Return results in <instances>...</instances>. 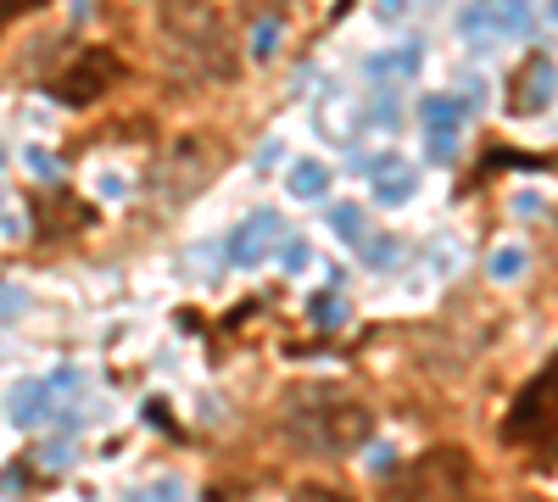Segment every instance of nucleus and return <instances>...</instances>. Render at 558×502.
I'll list each match as a JSON object with an SVG mask.
<instances>
[{
	"label": "nucleus",
	"instance_id": "obj_1",
	"mask_svg": "<svg viewBox=\"0 0 558 502\" xmlns=\"http://www.w3.org/2000/svg\"><path fill=\"white\" fill-rule=\"evenodd\" d=\"M286 425L296 430V441H307L313 452H352L368 436V407L347 402L336 391H296Z\"/></svg>",
	"mask_w": 558,
	"mask_h": 502
},
{
	"label": "nucleus",
	"instance_id": "obj_2",
	"mask_svg": "<svg viewBox=\"0 0 558 502\" xmlns=\"http://www.w3.org/2000/svg\"><path fill=\"white\" fill-rule=\"evenodd\" d=\"M502 441L531 452V458H553L558 452V357L514 396V414L502 425Z\"/></svg>",
	"mask_w": 558,
	"mask_h": 502
},
{
	"label": "nucleus",
	"instance_id": "obj_3",
	"mask_svg": "<svg viewBox=\"0 0 558 502\" xmlns=\"http://www.w3.org/2000/svg\"><path fill=\"white\" fill-rule=\"evenodd\" d=\"M157 23H162V34L173 39V51H184L202 73H213V78L235 73V39H229L223 17L196 12V7H168Z\"/></svg>",
	"mask_w": 558,
	"mask_h": 502
},
{
	"label": "nucleus",
	"instance_id": "obj_4",
	"mask_svg": "<svg viewBox=\"0 0 558 502\" xmlns=\"http://www.w3.org/2000/svg\"><path fill=\"white\" fill-rule=\"evenodd\" d=\"M463 491H470V458L458 446H436L386 486V502H458Z\"/></svg>",
	"mask_w": 558,
	"mask_h": 502
},
{
	"label": "nucleus",
	"instance_id": "obj_5",
	"mask_svg": "<svg viewBox=\"0 0 558 502\" xmlns=\"http://www.w3.org/2000/svg\"><path fill=\"white\" fill-rule=\"evenodd\" d=\"M112 78H118V57L107 51V45H84V51L68 57V68H62V78H57V101L89 107L96 96H107Z\"/></svg>",
	"mask_w": 558,
	"mask_h": 502
},
{
	"label": "nucleus",
	"instance_id": "obj_6",
	"mask_svg": "<svg viewBox=\"0 0 558 502\" xmlns=\"http://www.w3.org/2000/svg\"><path fill=\"white\" fill-rule=\"evenodd\" d=\"M213 173H218V151L202 146V134H184L162 162V185H168L173 201H184L191 191H202V179H213Z\"/></svg>",
	"mask_w": 558,
	"mask_h": 502
},
{
	"label": "nucleus",
	"instance_id": "obj_7",
	"mask_svg": "<svg viewBox=\"0 0 558 502\" xmlns=\"http://www.w3.org/2000/svg\"><path fill=\"white\" fill-rule=\"evenodd\" d=\"M553 89H558V68L547 57H531L525 62V89H520V112H536Z\"/></svg>",
	"mask_w": 558,
	"mask_h": 502
},
{
	"label": "nucleus",
	"instance_id": "obj_8",
	"mask_svg": "<svg viewBox=\"0 0 558 502\" xmlns=\"http://www.w3.org/2000/svg\"><path fill=\"white\" fill-rule=\"evenodd\" d=\"M45 391H51L45 380H28V385L12 391V419H17V425H34V419L45 414Z\"/></svg>",
	"mask_w": 558,
	"mask_h": 502
},
{
	"label": "nucleus",
	"instance_id": "obj_9",
	"mask_svg": "<svg viewBox=\"0 0 558 502\" xmlns=\"http://www.w3.org/2000/svg\"><path fill=\"white\" fill-rule=\"evenodd\" d=\"M268 230H274V212H257V218H252V230H241V235H235V257H241V262H252V257L263 252Z\"/></svg>",
	"mask_w": 558,
	"mask_h": 502
},
{
	"label": "nucleus",
	"instance_id": "obj_10",
	"mask_svg": "<svg viewBox=\"0 0 558 502\" xmlns=\"http://www.w3.org/2000/svg\"><path fill=\"white\" fill-rule=\"evenodd\" d=\"M291 191H296L302 201L318 196V191H324V168H318V162H296V168H291Z\"/></svg>",
	"mask_w": 558,
	"mask_h": 502
},
{
	"label": "nucleus",
	"instance_id": "obj_11",
	"mask_svg": "<svg viewBox=\"0 0 558 502\" xmlns=\"http://www.w3.org/2000/svg\"><path fill=\"white\" fill-rule=\"evenodd\" d=\"M492 268H497V280H514V273L525 268V252H520V246H514V252H497Z\"/></svg>",
	"mask_w": 558,
	"mask_h": 502
},
{
	"label": "nucleus",
	"instance_id": "obj_12",
	"mask_svg": "<svg viewBox=\"0 0 558 502\" xmlns=\"http://www.w3.org/2000/svg\"><path fill=\"white\" fill-rule=\"evenodd\" d=\"M296 502H347V491H330V486H302Z\"/></svg>",
	"mask_w": 558,
	"mask_h": 502
},
{
	"label": "nucleus",
	"instance_id": "obj_13",
	"mask_svg": "<svg viewBox=\"0 0 558 502\" xmlns=\"http://www.w3.org/2000/svg\"><path fill=\"white\" fill-rule=\"evenodd\" d=\"M336 223H341V235H347V241H357V235H363V230H357V223H363V212H357V207H341V212H336Z\"/></svg>",
	"mask_w": 558,
	"mask_h": 502
},
{
	"label": "nucleus",
	"instance_id": "obj_14",
	"mask_svg": "<svg viewBox=\"0 0 558 502\" xmlns=\"http://www.w3.org/2000/svg\"><path fill=\"white\" fill-rule=\"evenodd\" d=\"M313 313H318V325H341V302H330V296H318Z\"/></svg>",
	"mask_w": 558,
	"mask_h": 502
}]
</instances>
